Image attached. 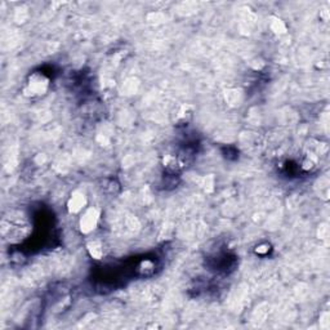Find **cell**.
<instances>
[{
    "mask_svg": "<svg viewBox=\"0 0 330 330\" xmlns=\"http://www.w3.org/2000/svg\"><path fill=\"white\" fill-rule=\"evenodd\" d=\"M49 88V79L41 74V72H34L32 75L29 76L26 88H25V94L29 97H40L45 94Z\"/></svg>",
    "mask_w": 330,
    "mask_h": 330,
    "instance_id": "6da1fadb",
    "label": "cell"
},
{
    "mask_svg": "<svg viewBox=\"0 0 330 330\" xmlns=\"http://www.w3.org/2000/svg\"><path fill=\"white\" fill-rule=\"evenodd\" d=\"M98 217L99 213L97 209L94 208H90L88 210L85 211L83 217L80 218V230L84 234H89L92 232L95 227H97V223H98Z\"/></svg>",
    "mask_w": 330,
    "mask_h": 330,
    "instance_id": "7a4b0ae2",
    "label": "cell"
},
{
    "mask_svg": "<svg viewBox=\"0 0 330 330\" xmlns=\"http://www.w3.org/2000/svg\"><path fill=\"white\" fill-rule=\"evenodd\" d=\"M174 115V121L180 124H184L188 123L194 115V107L191 105H182L180 106L177 110H176V113L173 114Z\"/></svg>",
    "mask_w": 330,
    "mask_h": 330,
    "instance_id": "3957f363",
    "label": "cell"
},
{
    "mask_svg": "<svg viewBox=\"0 0 330 330\" xmlns=\"http://www.w3.org/2000/svg\"><path fill=\"white\" fill-rule=\"evenodd\" d=\"M84 205H85V198H84V195H82V194L74 195V196L71 198V200H70V203H68V208H70V210L74 211V213L82 210Z\"/></svg>",
    "mask_w": 330,
    "mask_h": 330,
    "instance_id": "277c9868",
    "label": "cell"
},
{
    "mask_svg": "<svg viewBox=\"0 0 330 330\" xmlns=\"http://www.w3.org/2000/svg\"><path fill=\"white\" fill-rule=\"evenodd\" d=\"M89 250H90V254H92L93 257L97 259L102 255V249H101V246L98 245V242L97 241L92 242V244L89 245Z\"/></svg>",
    "mask_w": 330,
    "mask_h": 330,
    "instance_id": "5b68a950",
    "label": "cell"
}]
</instances>
